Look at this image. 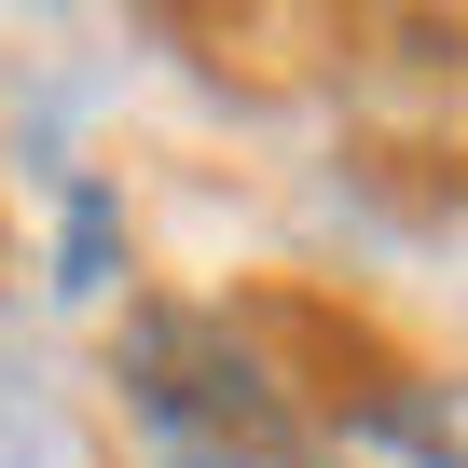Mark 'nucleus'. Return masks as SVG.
Wrapping results in <instances>:
<instances>
[{"mask_svg": "<svg viewBox=\"0 0 468 468\" xmlns=\"http://www.w3.org/2000/svg\"><path fill=\"white\" fill-rule=\"evenodd\" d=\"M111 399H124V441L152 468H331L317 399L220 303H138L111 331Z\"/></svg>", "mask_w": 468, "mask_h": 468, "instance_id": "1", "label": "nucleus"}, {"mask_svg": "<svg viewBox=\"0 0 468 468\" xmlns=\"http://www.w3.org/2000/svg\"><path fill=\"white\" fill-rule=\"evenodd\" d=\"M358 441L386 468H468V372H427V386H386L358 413Z\"/></svg>", "mask_w": 468, "mask_h": 468, "instance_id": "2", "label": "nucleus"}]
</instances>
